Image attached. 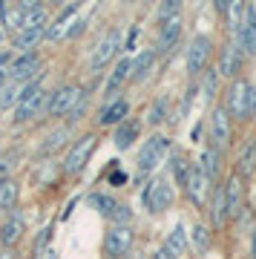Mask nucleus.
<instances>
[{
	"instance_id": "obj_4",
	"label": "nucleus",
	"mask_w": 256,
	"mask_h": 259,
	"mask_svg": "<svg viewBox=\"0 0 256 259\" xmlns=\"http://www.w3.org/2000/svg\"><path fill=\"white\" fill-rule=\"evenodd\" d=\"M121 55H124V29L112 26V29H107L104 37L92 47L90 58H87V72H90V75H101L110 64H115Z\"/></svg>"
},
{
	"instance_id": "obj_39",
	"label": "nucleus",
	"mask_w": 256,
	"mask_h": 259,
	"mask_svg": "<svg viewBox=\"0 0 256 259\" xmlns=\"http://www.w3.org/2000/svg\"><path fill=\"white\" fill-rule=\"evenodd\" d=\"M245 121H256V83L247 87V104H245Z\"/></svg>"
},
{
	"instance_id": "obj_43",
	"label": "nucleus",
	"mask_w": 256,
	"mask_h": 259,
	"mask_svg": "<svg viewBox=\"0 0 256 259\" xmlns=\"http://www.w3.org/2000/svg\"><path fill=\"white\" fill-rule=\"evenodd\" d=\"M250 259H256V228L250 233Z\"/></svg>"
},
{
	"instance_id": "obj_6",
	"label": "nucleus",
	"mask_w": 256,
	"mask_h": 259,
	"mask_svg": "<svg viewBox=\"0 0 256 259\" xmlns=\"http://www.w3.org/2000/svg\"><path fill=\"white\" fill-rule=\"evenodd\" d=\"M213 49H216V40L213 35L207 32H196L190 37V44H187V52H184V69H187V78L196 81L204 75V69L210 66L213 61Z\"/></svg>"
},
{
	"instance_id": "obj_9",
	"label": "nucleus",
	"mask_w": 256,
	"mask_h": 259,
	"mask_svg": "<svg viewBox=\"0 0 256 259\" xmlns=\"http://www.w3.org/2000/svg\"><path fill=\"white\" fill-rule=\"evenodd\" d=\"M136 248V233L133 228H121V225H110L104 233V259H124L127 253H133Z\"/></svg>"
},
{
	"instance_id": "obj_32",
	"label": "nucleus",
	"mask_w": 256,
	"mask_h": 259,
	"mask_svg": "<svg viewBox=\"0 0 256 259\" xmlns=\"http://www.w3.org/2000/svg\"><path fill=\"white\" fill-rule=\"evenodd\" d=\"M20 199V185L15 179H3L0 182V210H15Z\"/></svg>"
},
{
	"instance_id": "obj_38",
	"label": "nucleus",
	"mask_w": 256,
	"mask_h": 259,
	"mask_svg": "<svg viewBox=\"0 0 256 259\" xmlns=\"http://www.w3.org/2000/svg\"><path fill=\"white\" fill-rule=\"evenodd\" d=\"M110 225H121V228H133V210H130V204H121L115 207V213L110 216Z\"/></svg>"
},
{
	"instance_id": "obj_41",
	"label": "nucleus",
	"mask_w": 256,
	"mask_h": 259,
	"mask_svg": "<svg viewBox=\"0 0 256 259\" xmlns=\"http://www.w3.org/2000/svg\"><path fill=\"white\" fill-rule=\"evenodd\" d=\"M3 179H12V158H0V182H3Z\"/></svg>"
},
{
	"instance_id": "obj_5",
	"label": "nucleus",
	"mask_w": 256,
	"mask_h": 259,
	"mask_svg": "<svg viewBox=\"0 0 256 259\" xmlns=\"http://www.w3.org/2000/svg\"><path fill=\"white\" fill-rule=\"evenodd\" d=\"M98 144H101V133L98 130H87L83 136H78V139L69 144L64 164H61L64 176H81L83 170H87V164H90L92 153L98 150Z\"/></svg>"
},
{
	"instance_id": "obj_7",
	"label": "nucleus",
	"mask_w": 256,
	"mask_h": 259,
	"mask_svg": "<svg viewBox=\"0 0 256 259\" xmlns=\"http://www.w3.org/2000/svg\"><path fill=\"white\" fill-rule=\"evenodd\" d=\"M204 127H207V144H213L222 153H228L233 147V121H230V115L225 112L222 104H210L207 107Z\"/></svg>"
},
{
	"instance_id": "obj_25",
	"label": "nucleus",
	"mask_w": 256,
	"mask_h": 259,
	"mask_svg": "<svg viewBox=\"0 0 256 259\" xmlns=\"http://www.w3.org/2000/svg\"><path fill=\"white\" fill-rule=\"evenodd\" d=\"M156 64H158V55L153 52V47H144L136 58H133V66H130V83H133V87H141V83L153 75Z\"/></svg>"
},
{
	"instance_id": "obj_17",
	"label": "nucleus",
	"mask_w": 256,
	"mask_h": 259,
	"mask_svg": "<svg viewBox=\"0 0 256 259\" xmlns=\"http://www.w3.org/2000/svg\"><path fill=\"white\" fill-rule=\"evenodd\" d=\"M222 190H225V210H228V222H239V216L245 210V182L230 173L225 182H222Z\"/></svg>"
},
{
	"instance_id": "obj_28",
	"label": "nucleus",
	"mask_w": 256,
	"mask_h": 259,
	"mask_svg": "<svg viewBox=\"0 0 256 259\" xmlns=\"http://www.w3.org/2000/svg\"><path fill=\"white\" fill-rule=\"evenodd\" d=\"M167 161H170V182H173V187L182 190L184 182H187V170H190L193 161L187 158V153H182V150H170Z\"/></svg>"
},
{
	"instance_id": "obj_8",
	"label": "nucleus",
	"mask_w": 256,
	"mask_h": 259,
	"mask_svg": "<svg viewBox=\"0 0 256 259\" xmlns=\"http://www.w3.org/2000/svg\"><path fill=\"white\" fill-rule=\"evenodd\" d=\"M83 95H90L81 83H61L58 90L49 93V104H46V118H64L75 110V104L81 101Z\"/></svg>"
},
{
	"instance_id": "obj_22",
	"label": "nucleus",
	"mask_w": 256,
	"mask_h": 259,
	"mask_svg": "<svg viewBox=\"0 0 256 259\" xmlns=\"http://www.w3.org/2000/svg\"><path fill=\"white\" fill-rule=\"evenodd\" d=\"M69 141H75V127H69V124H58V127H52V133L44 139V144L37 147V156L40 158L55 156V153H61V150L69 144Z\"/></svg>"
},
{
	"instance_id": "obj_29",
	"label": "nucleus",
	"mask_w": 256,
	"mask_h": 259,
	"mask_svg": "<svg viewBox=\"0 0 256 259\" xmlns=\"http://www.w3.org/2000/svg\"><path fill=\"white\" fill-rule=\"evenodd\" d=\"M87 202H90V207L98 216H104L107 222H110V216L115 213V207H118V199L112 193H107V190H92L90 196H87Z\"/></svg>"
},
{
	"instance_id": "obj_44",
	"label": "nucleus",
	"mask_w": 256,
	"mask_h": 259,
	"mask_svg": "<svg viewBox=\"0 0 256 259\" xmlns=\"http://www.w3.org/2000/svg\"><path fill=\"white\" fill-rule=\"evenodd\" d=\"M44 259H58V253H55V248H49V250H46V253H44Z\"/></svg>"
},
{
	"instance_id": "obj_36",
	"label": "nucleus",
	"mask_w": 256,
	"mask_h": 259,
	"mask_svg": "<svg viewBox=\"0 0 256 259\" xmlns=\"http://www.w3.org/2000/svg\"><path fill=\"white\" fill-rule=\"evenodd\" d=\"M18 95H20V83L6 81L0 87V110H12V107L18 104Z\"/></svg>"
},
{
	"instance_id": "obj_16",
	"label": "nucleus",
	"mask_w": 256,
	"mask_h": 259,
	"mask_svg": "<svg viewBox=\"0 0 256 259\" xmlns=\"http://www.w3.org/2000/svg\"><path fill=\"white\" fill-rule=\"evenodd\" d=\"M230 40L242 49L245 61L247 58H256V3H245V20H242L239 32Z\"/></svg>"
},
{
	"instance_id": "obj_27",
	"label": "nucleus",
	"mask_w": 256,
	"mask_h": 259,
	"mask_svg": "<svg viewBox=\"0 0 256 259\" xmlns=\"http://www.w3.org/2000/svg\"><path fill=\"white\" fill-rule=\"evenodd\" d=\"M187 248H190V242H187V225L176 222L173 231L167 233V239H164V245H161V250L167 253V259H182Z\"/></svg>"
},
{
	"instance_id": "obj_31",
	"label": "nucleus",
	"mask_w": 256,
	"mask_h": 259,
	"mask_svg": "<svg viewBox=\"0 0 256 259\" xmlns=\"http://www.w3.org/2000/svg\"><path fill=\"white\" fill-rule=\"evenodd\" d=\"M187 242L196 248V253H201V256H204V253L213 248V231L204 222H196L190 231H187Z\"/></svg>"
},
{
	"instance_id": "obj_30",
	"label": "nucleus",
	"mask_w": 256,
	"mask_h": 259,
	"mask_svg": "<svg viewBox=\"0 0 256 259\" xmlns=\"http://www.w3.org/2000/svg\"><path fill=\"white\" fill-rule=\"evenodd\" d=\"M20 23H23V9H20L18 3H0V29H3V35L9 32H20Z\"/></svg>"
},
{
	"instance_id": "obj_20",
	"label": "nucleus",
	"mask_w": 256,
	"mask_h": 259,
	"mask_svg": "<svg viewBox=\"0 0 256 259\" xmlns=\"http://www.w3.org/2000/svg\"><path fill=\"white\" fill-rule=\"evenodd\" d=\"M204 213H207V228H210L213 233H219L222 228L228 225V210H225V190H222V182L219 185H213Z\"/></svg>"
},
{
	"instance_id": "obj_3",
	"label": "nucleus",
	"mask_w": 256,
	"mask_h": 259,
	"mask_svg": "<svg viewBox=\"0 0 256 259\" xmlns=\"http://www.w3.org/2000/svg\"><path fill=\"white\" fill-rule=\"evenodd\" d=\"M138 199H141V207H144L150 216H161L164 210H170V207H173L176 187H173V182H170V176H167V173H156V176H150L144 182V187H141Z\"/></svg>"
},
{
	"instance_id": "obj_24",
	"label": "nucleus",
	"mask_w": 256,
	"mask_h": 259,
	"mask_svg": "<svg viewBox=\"0 0 256 259\" xmlns=\"http://www.w3.org/2000/svg\"><path fill=\"white\" fill-rule=\"evenodd\" d=\"M141 130H144V124L138 118H133V115H130L127 121H121L118 127H112V144H115V150H118V153H127V150L141 139Z\"/></svg>"
},
{
	"instance_id": "obj_45",
	"label": "nucleus",
	"mask_w": 256,
	"mask_h": 259,
	"mask_svg": "<svg viewBox=\"0 0 256 259\" xmlns=\"http://www.w3.org/2000/svg\"><path fill=\"white\" fill-rule=\"evenodd\" d=\"M150 259H167V253H164V250H161V248H158V250H156V253H153V256H150Z\"/></svg>"
},
{
	"instance_id": "obj_15",
	"label": "nucleus",
	"mask_w": 256,
	"mask_h": 259,
	"mask_svg": "<svg viewBox=\"0 0 256 259\" xmlns=\"http://www.w3.org/2000/svg\"><path fill=\"white\" fill-rule=\"evenodd\" d=\"M245 69V55H242V49L233 44V40H225L219 49V64H216V75L225 78V81H236L239 75Z\"/></svg>"
},
{
	"instance_id": "obj_13",
	"label": "nucleus",
	"mask_w": 256,
	"mask_h": 259,
	"mask_svg": "<svg viewBox=\"0 0 256 259\" xmlns=\"http://www.w3.org/2000/svg\"><path fill=\"white\" fill-rule=\"evenodd\" d=\"M182 32H184V12L176 15V18H167L164 23H158V32H156V44H153V52L158 58L170 55L179 40H182Z\"/></svg>"
},
{
	"instance_id": "obj_48",
	"label": "nucleus",
	"mask_w": 256,
	"mask_h": 259,
	"mask_svg": "<svg viewBox=\"0 0 256 259\" xmlns=\"http://www.w3.org/2000/svg\"><path fill=\"white\" fill-rule=\"evenodd\" d=\"M3 37H6V35H3V29H0V40H3Z\"/></svg>"
},
{
	"instance_id": "obj_2",
	"label": "nucleus",
	"mask_w": 256,
	"mask_h": 259,
	"mask_svg": "<svg viewBox=\"0 0 256 259\" xmlns=\"http://www.w3.org/2000/svg\"><path fill=\"white\" fill-rule=\"evenodd\" d=\"M170 150H173V139L167 136V133H150L138 150V161H136V179L138 182H147L150 176H156L158 167L167 161L170 156Z\"/></svg>"
},
{
	"instance_id": "obj_37",
	"label": "nucleus",
	"mask_w": 256,
	"mask_h": 259,
	"mask_svg": "<svg viewBox=\"0 0 256 259\" xmlns=\"http://www.w3.org/2000/svg\"><path fill=\"white\" fill-rule=\"evenodd\" d=\"M182 12H184L182 0H164V3H158L156 20H158V23H164L167 18H176V15H182Z\"/></svg>"
},
{
	"instance_id": "obj_14",
	"label": "nucleus",
	"mask_w": 256,
	"mask_h": 259,
	"mask_svg": "<svg viewBox=\"0 0 256 259\" xmlns=\"http://www.w3.org/2000/svg\"><path fill=\"white\" fill-rule=\"evenodd\" d=\"M247 87H250V81H247L245 75H239L236 81L228 83V90H225V95H222V107H225V112L230 115V121H245V104H247Z\"/></svg>"
},
{
	"instance_id": "obj_49",
	"label": "nucleus",
	"mask_w": 256,
	"mask_h": 259,
	"mask_svg": "<svg viewBox=\"0 0 256 259\" xmlns=\"http://www.w3.org/2000/svg\"><path fill=\"white\" fill-rule=\"evenodd\" d=\"M29 259H44V256H29Z\"/></svg>"
},
{
	"instance_id": "obj_34",
	"label": "nucleus",
	"mask_w": 256,
	"mask_h": 259,
	"mask_svg": "<svg viewBox=\"0 0 256 259\" xmlns=\"http://www.w3.org/2000/svg\"><path fill=\"white\" fill-rule=\"evenodd\" d=\"M46 23H49V9L40 3V6H35V9L23 12V23H20V29H46Z\"/></svg>"
},
{
	"instance_id": "obj_23",
	"label": "nucleus",
	"mask_w": 256,
	"mask_h": 259,
	"mask_svg": "<svg viewBox=\"0 0 256 259\" xmlns=\"http://www.w3.org/2000/svg\"><path fill=\"white\" fill-rule=\"evenodd\" d=\"M196 167H199L201 173L210 179L213 185H219V176H222V170H225V153H222V150H216L213 144H204V147H201V153H199Z\"/></svg>"
},
{
	"instance_id": "obj_33",
	"label": "nucleus",
	"mask_w": 256,
	"mask_h": 259,
	"mask_svg": "<svg viewBox=\"0 0 256 259\" xmlns=\"http://www.w3.org/2000/svg\"><path fill=\"white\" fill-rule=\"evenodd\" d=\"M222 18L228 20L230 35H236L239 26H242V20H245V3H242V0H228V9H225Z\"/></svg>"
},
{
	"instance_id": "obj_46",
	"label": "nucleus",
	"mask_w": 256,
	"mask_h": 259,
	"mask_svg": "<svg viewBox=\"0 0 256 259\" xmlns=\"http://www.w3.org/2000/svg\"><path fill=\"white\" fill-rule=\"evenodd\" d=\"M6 81H9V78H6V72H3V69H0V87H3Z\"/></svg>"
},
{
	"instance_id": "obj_1",
	"label": "nucleus",
	"mask_w": 256,
	"mask_h": 259,
	"mask_svg": "<svg viewBox=\"0 0 256 259\" xmlns=\"http://www.w3.org/2000/svg\"><path fill=\"white\" fill-rule=\"evenodd\" d=\"M46 104H49V93H46V72L37 75L35 81H29L20 87V95H18V104L12 107V124L15 127H23L29 121L40 118L46 112Z\"/></svg>"
},
{
	"instance_id": "obj_47",
	"label": "nucleus",
	"mask_w": 256,
	"mask_h": 259,
	"mask_svg": "<svg viewBox=\"0 0 256 259\" xmlns=\"http://www.w3.org/2000/svg\"><path fill=\"white\" fill-rule=\"evenodd\" d=\"M124 259H141V256H133V253H127V256H124Z\"/></svg>"
},
{
	"instance_id": "obj_18",
	"label": "nucleus",
	"mask_w": 256,
	"mask_h": 259,
	"mask_svg": "<svg viewBox=\"0 0 256 259\" xmlns=\"http://www.w3.org/2000/svg\"><path fill=\"white\" fill-rule=\"evenodd\" d=\"M130 112H133V101H130L127 95H118L115 101L104 104L98 110V130H112L118 127L121 121L130 118Z\"/></svg>"
},
{
	"instance_id": "obj_42",
	"label": "nucleus",
	"mask_w": 256,
	"mask_h": 259,
	"mask_svg": "<svg viewBox=\"0 0 256 259\" xmlns=\"http://www.w3.org/2000/svg\"><path fill=\"white\" fill-rule=\"evenodd\" d=\"M0 259H18V253H15V248H3V253H0Z\"/></svg>"
},
{
	"instance_id": "obj_19",
	"label": "nucleus",
	"mask_w": 256,
	"mask_h": 259,
	"mask_svg": "<svg viewBox=\"0 0 256 259\" xmlns=\"http://www.w3.org/2000/svg\"><path fill=\"white\" fill-rule=\"evenodd\" d=\"M233 173H236L242 182H247V179L256 176V133L242 141V147H239V153H236Z\"/></svg>"
},
{
	"instance_id": "obj_35",
	"label": "nucleus",
	"mask_w": 256,
	"mask_h": 259,
	"mask_svg": "<svg viewBox=\"0 0 256 259\" xmlns=\"http://www.w3.org/2000/svg\"><path fill=\"white\" fill-rule=\"evenodd\" d=\"M52 236H55V222L44 225L37 231V236L32 239V256H44L46 250H49V245H52Z\"/></svg>"
},
{
	"instance_id": "obj_40",
	"label": "nucleus",
	"mask_w": 256,
	"mask_h": 259,
	"mask_svg": "<svg viewBox=\"0 0 256 259\" xmlns=\"http://www.w3.org/2000/svg\"><path fill=\"white\" fill-rule=\"evenodd\" d=\"M127 173H124V170H118V167H112V170H110V176H107V185H110V187H124V185H127Z\"/></svg>"
},
{
	"instance_id": "obj_11",
	"label": "nucleus",
	"mask_w": 256,
	"mask_h": 259,
	"mask_svg": "<svg viewBox=\"0 0 256 259\" xmlns=\"http://www.w3.org/2000/svg\"><path fill=\"white\" fill-rule=\"evenodd\" d=\"M210 190H213V182L204 176L199 167H196V161H193L190 170H187V182H184V187H182L184 199H187L196 210H204V207H207V199H210Z\"/></svg>"
},
{
	"instance_id": "obj_10",
	"label": "nucleus",
	"mask_w": 256,
	"mask_h": 259,
	"mask_svg": "<svg viewBox=\"0 0 256 259\" xmlns=\"http://www.w3.org/2000/svg\"><path fill=\"white\" fill-rule=\"evenodd\" d=\"M44 66H46V61L37 49L35 52H23V55H15L6 78H9L12 83H20V87H23V83L35 81L37 75H44Z\"/></svg>"
},
{
	"instance_id": "obj_21",
	"label": "nucleus",
	"mask_w": 256,
	"mask_h": 259,
	"mask_svg": "<svg viewBox=\"0 0 256 259\" xmlns=\"http://www.w3.org/2000/svg\"><path fill=\"white\" fill-rule=\"evenodd\" d=\"M23 233H26V219H23V213L15 207V210H9L6 222L0 225V245H3V248H18L20 239H23Z\"/></svg>"
},
{
	"instance_id": "obj_26",
	"label": "nucleus",
	"mask_w": 256,
	"mask_h": 259,
	"mask_svg": "<svg viewBox=\"0 0 256 259\" xmlns=\"http://www.w3.org/2000/svg\"><path fill=\"white\" fill-rule=\"evenodd\" d=\"M173 115V98L167 93H158L156 98H153V104H150V110H147V115H144V124L153 133H158V130L167 124V118Z\"/></svg>"
},
{
	"instance_id": "obj_12",
	"label": "nucleus",
	"mask_w": 256,
	"mask_h": 259,
	"mask_svg": "<svg viewBox=\"0 0 256 259\" xmlns=\"http://www.w3.org/2000/svg\"><path fill=\"white\" fill-rule=\"evenodd\" d=\"M130 66H133V55H124L112 64V72L107 75V81H104V93H101V107L104 104L115 101L118 95H124V83H130Z\"/></svg>"
}]
</instances>
